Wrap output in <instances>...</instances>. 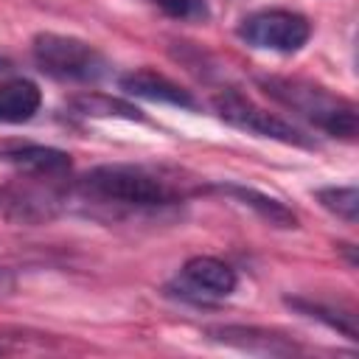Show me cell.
<instances>
[{"label": "cell", "mask_w": 359, "mask_h": 359, "mask_svg": "<svg viewBox=\"0 0 359 359\" xmlns=\"http://www.w3.org/2000/svg\"><path fill=\"white\" fill-rule=\"evenodd\" d=\"M79 191L90 202L115 205L126 210H154L182 199V191L171 180L154 174L146 165H129V163H109L90 168L81 177Z\"/></svg>", "instance_id": "6da1fadb"}, {"label": "cell", "mask_w": 359, "mask_h": 359, "mask_svg": "<svg viewBox=\"0 0 359 359\" xmlns=\"http://www.w3.org/2000/svg\"><path fill=\"white\" fill-rule=\"evenodd\" d=\"M255 84L278 104L309 121L311 126L323 129L331 137L339 140H356L359 132V109L353 101L328 93L325 87L306 81V79H289V76H258Z\"/></svg>", "instance_id": "7a4b0ae2"}, {"label": "cell", "mask_w": 359, "mask_h": 359, "mask_svg": "<svg viewBox=\"0 0 359 359\" xmlns=\"http://www.w3.org/2000/svg\"><path fill=\"white\" fill-rule=\"evenodd\" d=\"M31 53H34V62L39 65V70L59 81L93 84L109 73L107 56L95 45H90L79 36L42 31L34 36Z\"/></svg>", "instance_id": "3957f363"}, {"label": "cell", "mask_w": 359, "mask_h": 359, "mask_svg": "<svg viewBox=\"0 0 359 359\" xmlns=\"http://www.w3.org/2000/svg\"><path fill=\"white\" fill-rule=\"evenodd\" d=\"M213 112L233 129H241L247 135L255 137H266V140H278L283 146H297V149H317L314 137L306 135L303 129H297L294 123H289L286 118L258 107L255 101H250L247 95H241L238 90H222L210 98Z\"/></svg>", "instance_id": "277c9868"}, {"label": "cell", "mask_w": 359, "mask_h": 359, "mask_svg": "<svg viewBox=\"0 0 359 359\" xmlns=\"http://www.w3.org/2000/svg\"><path fill=\"white\" fill-rule=\"evenodd\" d=\"M236 34L261 50H275V53H294L300 50L309 36H311V22L289 8H264L255 14H247Z\"/></svg>", "instance_id": "5b68a950"}, {"label": "cell", "mask_w": 359, "mask_h": 359, "mask_svg": "<svg viewBox=\"0 0 359 359\" xmlns=\"http://www.w3.org/2000/svg\"><path fill=\"white\" fill-rule=\"evenodd\" d=\"M238 286V275L230 264L213 255H194L185 261L180 272V297L194 303H210L230 297Z\"/></svg>", "instance_id": "8992f818"}, {"label": "cell", "mask_w": 359, "mask_h": 359, "mask_svg": "<svg viewBox=\"0 0 359 359\" xmlns=\"http://www.w3.org/2000/svg\"><path fill=\"white\" fill-rule=\"evenodd\" d=\"M0 160L17 168L20 174L39 177V180H56L67 174L73 165L67 151L56 146H42V143H6L0 146Z\"/></svg>", "instance_id": "52a82bcc"}, {"label": "cell", "mask_w": 359, "mask_h": 359, "mask_svg": "<svg viewBox=\"0 0 359 359\" xmlns=\"http://www.w3.org/2000/svg\"><path fill=\"white\" fill-rule=\"evenodd\" d=\"M118 87L126 95H135V98H143V101L171 104V107H180V109H199V101L191 95V90L180 87L177 81H171L168 76L154 73V70H132V73H123L118 79Z\"/></svg>", "instance_id": "ba28073f"}, {"label": "cell", "mask_w": 359, "mask_h": 359, "mask_svg": "<svg viewBox=\"0 0 359 359\" xmlns=\"http://www.w3.org/2000/svg\"><path fill=\"white\" fill-rule=\"evenodd\" d=\"M205 334L210 339L222 342V345H230V348H238V351H247V353L292 356V353L300 351L292 339H286L275 331H266V328H255V325H213Z\"/></svg>", "instance_id": "9c48e42d"}, {"label": "cell", "mask_w": 359, "mask_h": 359, "mask_svg": "<svg viewBox=\"0 0 359 359\" xmlns=\"http://www.w3.org/2000/svg\"><path fill=\"white\" fill-rule=\"evenodd\" d=\"M213 191H219V194H224V196L241 202L244 208L255 210V213H258L266 224H272V227H280V230H294V227H297V213H294L289 205H283L280 199H275V196H269V194H264V191H258V188L238 185V182H216Z\"/></svg>", "instance_id": "30bf717a"}, {"label": "cell", "mask_w": 359, "mask_h": 359, "mask_svg": "<svg viewBox=\"0 0 359 359\" xmlns=\"http://www.w3.org/2000/svg\"><path fill=\"white\" fill-rule=\"evenodd\" d=\"M42 93L31 79L14 76L0 81V121L3 123H25L39 112Z\"/></svg>", "instance_id": "8fae6325"}, {"label": "cell", "mask_w": 359, "mask_h": 359, "mask_svg": "<svg viewBox=\"0 0 359 359\" xmlns=\"http://www.w3.org/2000/svg\"><path fill=\"white\" fill-rule=\"evenodd\" d=\"M67 107L81 118H121V121H146V115L126 98H115L107 93H79L67 101Z\"/></svg>", "instance_id": "7c38bea8"}, {"label": "cell", "mask_w": 359, "mask_h": 359, "mask_svg": "<svg viewBox=\"0 0 359 359\" xmlns=\"http://www.w3.org/2000/svg\"><path fill=\"white\" fill-rule=\"evenodd\" d=\"M286 306L317 320V323H325L328 328L345 334L351 342L359 339V331H356V314L351 311H342V309H334V306H325V303H314V300H306V297H286Z\"/></svg>", "instance_id": "4fadbf2b"}, {"label": "cell", "mask_w": 359, "mask_h": 359, "mask_svg": "<svg viewBox=\"0 0 359 359\" xmlns=\"http://www.w3.org/2000/svg\"><path fill=\"white\" fill-rule=\"evenodd\" d=\"M317 202L334 213L337 219L348 222V224H356L359 222V191L356 185H328V188H317L314 191Z\"/></svg>", "instance_id": "5bb4252c"}, {"label": "cell", "mask_w": 359, "mask_h": 359, "mask_svg": "<svg viewBox=\"0 0 359 359\" xmlns=\"http://www.w3.org/2000/svg\"><path fill=\"white\" fill-rule=\"evenodd\" d=\"M149 3L174 20H205L208 17L205 0H149Z\"/></svg>", "instance_id": "9a60e30c"}, {"label": "cell", "mask_w": 359, "mask_h": 359, "mask_svg": "<svg viewBox=\"0 0 359 359\" xmlns=\"http://www.w3.org/2000/svg\"><path fill=\"white\" fill-rule=\"evenodd\" d=\"M11 292H14V275L6 266H0V297H6Z\"/></svg>", "instance_id": "2e32d148"}]
</instances>
